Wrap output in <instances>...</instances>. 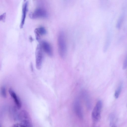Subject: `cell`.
Returning <instances> with one entry per match:
<instances>
[{"mask_svg":"<svg viewBox=\"0 0 127 127\" xmlns=\"http://www.w3.org/2000/svg\"><path fill=\"white\" fill-rule=\"evenodd\" d=\"M58 52L60 57L64 58L67 51V47L65 34L63 31L59 33L58 38Z\"/></svg>","mask_w":127,"mask_h":127,"instance_id":"6da1fadb","label":"cell"},{"mask_svg":"<svg viewBox=\"0 0 127 127\" xmlns=\"http://www.w3.org/2000/svg\"><path fill=\"white\" fill-rule=\"evenodd\" d=\"M18 121L19 127H33L31 117L25 110H22L19 113Z\"/></svg>","mask_w":127,"mask_h":127,"instance_id":"7a4b0ae2","label":"cell"},{"mask_svg":"<svg viewBox=\"0 0 127 127\" xmlns=\"http://www.w3.org/2000/svg\"><path fill=\"white\" fill-rule=\"evenodd\" d=\"M43 51L40 44H38L35 52L36 66L38 70L40 69L42 67L43 58Z\"/></svg>","mask_w":127,"mask_h":127,"instance_id":"3957f363","label":"cell"},{"mask_svg":"<svg viewBox=\"0 0 127 127\" xmlns=\"http://www.w3.org/2000/svg\"><path fill=\"white\" fill-rule=\"evenodd\" d=\"M102 107V101L99 100L97 102L92 112V119L94 122H97L100 119Z\"/></svg>","mask_w":127,"mask_h":127,"instance_id":"277c9868","label":"cell"},{"mask_svg":"<svg viewBox=\"0 0 127 127\" xmlns=\"http://www.w3.org/2000/svg\"><path fill=\"white\" fill-rule=\"evenodd\" d=\"M47 16L48 14L46 11L41 8L36 9L33 12L30 13L29 14L30 17L32 19L45 18Z\"/></svg>","mask_w":127,"mask_h":127,"instance_id":"5b68a950","label":"cell"},{"mask_svg":"<svg viewBox=\"0 0 127 127\" xmlns=\"http://www.w3.org/2000/svg\"><path fill=\"white\" fill-rule=\"evenodd\" d=\"M74 108L75 112L77 116L80 119H82L83 114L82 108L79 99H77L75 101Z\"/></svg>","mask_w":127,"mask_h":127,"instance_id":"8992f818","label":"cell"},{"mask_svg":"<svg viewBox=\"0 0 127 127\" xmlns=\"http://www.w3.org/2000/svg\"><path fill=\"white\" fill-rule=\"evenodd\" d=\"M40 44L43 51L49 56H52L53 54V51L49 43L47 41H43Z\"/></svg>","mask_w":127,"mask_h":127,"instance_id":"52a82bcc","label":"cell"},{"mask_svg":"<svg viewBox=\"0 0 127 127\" xmlns=\"http://www.w3.org/2000/svg\"><path fill=\"white\" fill-rule=\"evenodd\" d=\"M28 1H26L24 3L22 6V15L20 27L22 28L24 24L26 15L28 10Z\"/></svg>","mask_w":127,"mask_h":127,"instance_id":"ba28073f","label":"cell"},{"mask_svg":"<svg viewBox=\"0 0 127 127\" xmlns=\"http://www.w3.org/2000/svg\"><path fill=\"white\" fill-rule=\"evenodd\" d=\"M9 92L11 96L14 100L17 108L19 109L21 107V103L19 97L15 92L11 88L9 90Z\"/></svg>","mask_w":127,"mask_h":127,"instance_id":"9c48e42d","label":"cell"},{"mask_svg":"<svg viewBox=\"0 0 127 127\" xmlns=\"http://www.w3.org/2000/svg\"><path fill=\"white\" fill-rule=\"evenodd\" d=\"M11 113L14 119L16 120H18L19 113H18L16 109L15 108H13L11 110Z\"/></svg>","mask_w":127,"mask_h":127,"instance_id":"30bf717a","label":"cell"},{"mask_svg":"<svg viewBox=\"0 0 127 127\" xmlns=\"http://www.w3.org/2000/svg\"><path fill=\"white\" fill-rule=\"evenodd\" d=\"M123 87V83H121L119 84L114 94V96L116 98H117L121 92Z\"/></svg>","mask_w":127,"mask_h":127,"instance_id":"8fae6325","label":"cell"},{"mask_svg":"<svg viewBox=\"0 0 127 127\" xmlns=\"http://www.w3.org/2000/svg\"><path fill=\"white\" fill-rule=\"evenodd\" d=\"M35 30L40 35L45 34L46 33V29L43 27H38L35 29Z\"/></svg>","mask_w":127,"mask_h":127,"instance_id":"7c38bea8","label":"cell"},{"mask_svg":"<svg viewBox=\"0 0 127 127\" xmlns=\"http://www.w3.org/2000/svg\"><path fill=\"white\" fill-rule=\"evenodd\" d=\"M123 15H121L119 18L116 25V27L117 29H119L120 28L123 22Z\"/></svg>","mask_w":127,"mask_h":127,"instance_id":"4fadbf2b","label":"cell"},{"mask_svg":"<svg viewBox=\"0 0 127 127\" xmlns=\"http://www.w3.org/2000/svg\"><path fill=\"white\" fill-rule=\"evenodd\" d=\"M1 96L4 98H5L6 97V89L3 86L1 87Z\"/></svg>","mask_w":127,"mask_h":127,"instance_id":"5bb4252c","label":"cell"},{"mask_svg":"<svg viewBox=\"0 0 127 127\" xmlns=\"http://www.w3.org/2000/svg\"><path fill=\"white\" fill-rule=\"evenodd\" d=\"M34 32L36 39L37 41H40V35L37 32L35 29L34 30Z\"/></svg>","mask_w":127,"mask_h":127,"instance_id":"9a60e30c","label":"cell"},{"mask_svg":"<svg viewBox=\"0 0 127 127\" xmlns=\"http://www.w3.org/2000/svg\"><path fill=\"white\" fill-rule=\"evenodd\" d=\"M127 67V54L126 57L125 59L123 64V69H125Z\"/></svg>","mask_w":127,"mask_h":127,"instance_id":"2e32d148","label":"cell"},{"mask_svg":"<svg viewBox=\"0 0 127 127\" xmlns=\"http://www.w3.org/2000/svg\"><path fill=\"white\" fill-rule=\"evenodd\" d=\"M6 13H3L0 16V21L4 22L5 21L6 17Z\"/></svg>","mask_w":127,"mask_h":127,"instance_id":"e0dca14e","label":"cell"},{"mask_svg":"<svg viewBox=\"0 0 127 127\" xmlns=\"http://www.w3.org/2000/svg\"><path fill=\"white\" fill-rule=\"evenodd\" d=\"M12 127H19V123H16L13 125Z\"/></svg>","mask_w":127,"mask_h":127,"instance_id":"ac0fdd59","label":"cell"},{"mask_svg":"<svg viewBox=\"0 0 127 127\" xmlns=\"http://www.w3.org/2000/svg\"><path fill=\"white\" fill-rule=\"evenodd\" d=\"M30 66H31V71H33V64H32V63H31V64Z\"/></svg>","mask_w":127,"mask_h":127,"instance_id":"d6986e66","label":"cell"},{"mask_svg":"<svg viewBox=\"0 0 127 127\" xmlns=\"http://www.w3.org/2000/svg\"><path fill=\"white\" fill-rule=\"evenodd\" d=\"M29 39L31 42H32L33 40V39L32 38V37L31 36H30L29 37Z\"/></svg>","mask_w":127,"mask_h":127,"instance_id":"ffe728a7","label":"cell"},{"mask_svg":"<svg viewBox=\"0 0 127 127\" xmlns=\"http://www.w3.org/2000/svg\"><path fill=\"white\" fill-rule=\"evenodd\" d=\"M111 127H117L115 125H113L111 126Z\"/></svg>","mask_w":127,"mask_h":127,"instance_id":"44dd1931","label":"cell"},{"mask_svg":"<svg viewBox=\"0 0 127 127\" xmlns=\"http://www.w3.org/2000/svg\"></svg>","mask_w":127,"mask_h":127,"instance_id":"7402d4cb","label":"cell"},{"mask_svg":"<svg viewBox=\"0 0 127 127\" xmlns=\"http://www.w3.org/2000/svg\"><path fill=\"white\" fill-rule=\"evenodd\" d=\"M0 127H1L0 126Z\"/></svg>","mask_w":127,"mask_h":127,"instance_id":"603a6c76","label":"cell"}]
</instances>
